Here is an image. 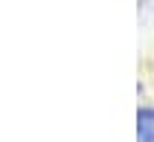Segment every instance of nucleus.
I'll return each mask as SVG.
<instances>
[{
	"instance_id": "nucleus-1",
	"label": "nucleus",
	"mask_w": 154,
	"mask_h": 142,
	"mask_svg": "<svg viewBox=\"0 0 154 142\" xmlns=\"http://www.w3.org/2000/svg\"><path fill=\"white\" fill-rule=\"evenodd\" d=\"M137 134H140V142H154V110H140Z\"/></svg>"
}]
</instances>
